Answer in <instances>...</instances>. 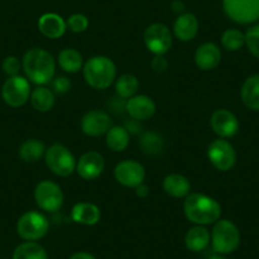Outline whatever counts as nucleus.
<instances>
[{
    "label": "nucleus",
    "mask_w": 259,
    "mask_h": 259,
    "mask_svg": "<svg viewBox=\"0 0 259 259\" xmlns=\"http://www.w3.org/2000/svg\"><path fill=\"white\" fill-rule=\"evenodd\" d=\"M22 68L32 83L45 85L55 78L56 61L49 51L33 47L24 54Z\"/></svg>",
    "instance_id": "1"
},
{
    "label": "nucleus",
    "mask_w": 259,
    "mask_h": 259,
    "mask_svg": "<svg viewBox=\"0 0 259 259\" xmlns=\"http://www.w3.org/2000/svg\"><path fill=\"white\" fill-rule=\"evenodd\" d=\"M183 208L187 219L196 225H210L220 220V203L206 194L189 193L184 201Z\"/></svg>",
    "instance_id": "2"
},
{
    "label": "nucleus",
    "mask_w": 259,
    "mask_h": 259,
    "mask_svg": "<svg viewBox=\"0 0 259 259\" xmlns=\"http://www.w3.org/2000/svg\"><path fill=\"white\" fill-rule=\"evenodd\" d=\"M83 75L92 88L99 91L107 89L116 79V65L107 56H93L84 64Z\"/></svg>",
    "instance_id": "3"
},
{
    "label": "nucleus",
    "mask_w": 259,
    "mask_h": 259,
    "mask_svg": "<svg viewBox=\"0 0 259 259\" xmlns=\"http://www.w3.org/2000/svg\"><path fill=\"white\" fill-rule=\"evenodd\" d=\"M211 244L215 253L223 255L233 253L240 244L239 229L230 220H218L211 233Z\"/></svg>",
    "instance_id": "4"
},
{
    "label": "nucleus",
    "mask_w": 259,
    "mask_h": 259,
    "mask_svg": "<svg viewBox=\"0 0 259 259\" xmlns=\"http://www.w3.org/2000/svg\"><path fill=\"white\" fill-rule=\"evenodd\" d=\"M45 163L50 170L59 177H69L76 169L73 153L61 144H54L45 154Z\"/></svg>",
    "instance_id": "5"
},
{
    "label": "nucleus",
    "mask_w": 259,
    "mask_h": 259,
    "mask_svg": "<svg viewBox=\"0 0 259 259\" xmlns=\"http://www.w3.org/2000/svg\"><path fill=\"white\" fill-rule=\"evenodd\" d=\"M50 224L46 216L37 211H28L19 218L17 233L27 241H36L49 233Z\"/></svg>",
    "instance_id": "6"
},
{
    "label": "nucleus",
    "mask_w": 259,
    "mask_h": 259,
    "mask_svg": "<svg viewBox=\"0 0 259 259\" xmlns=\"http://www.w3.org/2000/svg\"><path fill=\"white\" fill-rule=\"evenodd\" d=\"M226 16L240 24H249L259 19V0H223Z\"/></svg>",
    "instance_id": "7"
},
{
    "label": "nucleus",
    "mask_w": 259,
    "mask_h": 259,
    "mask_svg": "<svg viewBox=\"0 0 259 259\" xmlns=\"http://www.w3.org/2000/svg\"><path fill=\"white\" fill-rule=\"evenodd\" d=\"M34 200L41 210L56 212L64 202V194L59 184L52 181L39 182L34 189Z\"/></svg>",
    "instance_id": "8"
},
{
    "label": "nucleus",
    "mask_w": 259,
    "mask_h": 259,
    "mask_svg": "<svg viewBox=\"0 0 259 259\" xmlns=\"http://www.w3.org/2000/svg\"><path fill=\"white\" fill-rule=\"evenodd\" d=\"M2 96L4 102L11 107H21L31 97V85L24 76H9L3 84Z\"/></svg>",
    "instance_id": "9"
},
{
    "label": "nucleus",
    "mask_w": 259,
    "mask_h": 259,
    "mask_svg": "<svg viewBox=\"0 0 259 259\" xmlns=\"http://www.w3.org/2000/svg\"><path fill=\"white\" fill-rule=\"evenodd\" d=\"M208 160L218 170L228 171L235 165L236 154L234 146L225 139L212 141L207 150Z\"/></svg>",
    "instance_id": "10"
},
{
    "label": "nucleus",
    "mask_w": 259,
    "mask_h": 259,
    "mask_svg": "<svg viewBox=\"0 0 259 259\" xmlns=\"http://www.w3.org/2000/svg\"><path fill=\"white\" fill-rule=\"evenodd\" d=\"M144 42L154 55H165L170 50L173 37L170 29L163 23H154L146 28L144 33Z\"/></svg>",
    "instance_id": "11"
},
{
    "label": "nucleus",
    "mask_w": 259,
    "mask_h": 259,
    "mask_svg": "<svg viewBox=\"0 0 259 259\" xmlns=\"http://www.w3.org/2000/svg\"><path fill=\"white\" fill-rule=\"evenodd\" d=\"M114 178L123 187L136 188L141 183H144L145 168L139 161L127 159V160L121 161L116 165V168H114Z\"/></svg>",
    "instance_id": "12"
},
{
    "label": "nucleus",
    "mask_w": 259,
    "mask_h": 259,
    "mask_svg": "<svg viewBox=\"0 0 259 259\" xmlns=\"http://www.w3.org/2000/svg\"><path fill=\"white\" fill-rule=\"evenodd\" d=\"M81 130L85 135L97 138V136L106 135L112 127V121L108 114L99 109L87 112L80 122Z\"/></svg>",
    "instance_id": "13"
},
{
    "label": "nucleus",
    "mask_w": 259,
    "mask_h": 259,
    "mask_svg": "<svg viewBox=\"0 0 259 259\" xmlns=\"http://www.w3.org/2000/svg\"><path fill=\"white\" fill-rule=\"evenodd\" d=\"M211 128L221 139H229L236 135L239 131V121L233 112L228 109H218L210 119Z\"/></svg>",
    "instance_id": "14"
},
{
    "label": "nucleus",
    "mask_w": 259,
    "mask_h": 259,
    "mask_svg": "<svg viewBox=\"0 0 259 259\" xmlns=\"http://www.w3.org/2000/svg\"><path fill=\"white\" fill-rule=\"evenodd\" d=\"M104 165V158L101 154L97 151H88L80 156L76 163L75 170L84 181H93L103 173Z\"/></svg>",
    "instance_id": "15"
},
{
    "label": "nucleus",
    "mask_w": 259,
    "mask_h": 259,
    "mask_svg": "<svg viewBox=\"0 0 259 259\" xmlns=\"http://www.w3.org/2000/svg\"><path fill=\"white\" fill-rule=\"evenodd\" d=\"M156 106L153 99L145 94H138L131 98L127 99L126 102V112L130 117L138 121H144L155 113Z\"/></svg>",
    "instance_id": "16"
},
{
    "label": "nucleus",
    "mask_w": 259,
    "mask_h": 259,
    "mask_svg": "<svg viewBox=\"0 0 259 259\" xmlns=\"http://www.w3.org/2000/svg\"><path fill=\"white\" fill-rule=\"evenodd\" d=\"M221 50L212 42L201 45L194 55V61L198 68L203 71H210L218 68L221 61Z\"/></svg>",
    "instance_id": "17"
},
{
    "label": "nucleus",
    "mask_w": 259,
    "mask_h": 259,
    "mask_svg": "<svg viewBox=\"0 0 259 259\" xmlns=\"http://www.w3.org/2000/svg\"><path fill=\"white\" fill-rule=\"evenodd\" d=\"M66 28H68L66 22L59 14L46 13L44 16H41V18L38 19L39 32L45 37H47V38H60L61 36H64Z\"/></svg>",
    "instance_id": "18"
},
{
    "label": "nucleus",
    "mask_w": 259,
    "mask_h": 259,
    "mask_svg": "<svg viewBox=\"0 0 259 259\" xmlns=\"http://www.w3.org/2000/svg\"><path fill=\"white\" fill-rule=\"evenodd\" d=\"M174 34L179 41L188 42L196 37L198 32V21L192 13L179 14L173 27Z\"/></svg>",
    "instance_id": "19"
},
{
    "label": "nucleus",
    "mask_w": 259,
    "mask_h": 259,
    "mask_svg": "<svg viewBox=\"0 0 259 259\" xmlns=\"http://www.w3.org/2000/svg\"><path fill=\"white\" fill-rule=\"evenodd\" d=\"M71 219L81 225H96L101 220V210L91 202H79L71 208Z\"/></svg>",
    "instance_id": "20"
},
{
    "label": "nucleus",
    "mask_w": 259,
    "mask_h": 259,
    "mask_svg": "<svg viewBox=\"0 0 259 259\" xmlns=\"http://www.w3.org/2000/svg\"><path fill=\"white\" fill-rule=\"evenodd\" d=\"M210 231L202 225H196L189 229L186 234V239H184L187 249H189L191 251H196V253L205 250L208 244H210Z\"/></svg>",
    "instance_id": "21"
},
{
    "label": "nucleus",
    "mask_w": 259,
    "mask_h": 259,
    "mask_svg": "<svg viewBox=\"0 0 259 259\" xmlns=\"http://www.w3.org/2000/svg\"><path fill=\"white\" fill-rule=\"evenodd\" d=\"M163 188L166 194L174 198L187 197L191 193V183L182 174H169L163 182Z\"/></svg>",
    "instance_id": "22"
},
{
    "label": "nucleus",
    "mask_w": 259,
    "mask_h": 259,
    "mask_svg": "<svg viewBox=\"0 0 259 259\" xmlns=\"http://www.w3.org/2000/svg\"><path fill=\"white\" fill-rule=\"evenodd\" d=\"M241 101L253 111H259V74L251 75L241 87Z\"/></svg>",
    "instance_id": "23"
},
{
    "label": "nucleus",
    "mask_w": 259,
    "mask_h": 259,
    "mask_svg": "<svg viewBox=\"0 0 259 259\" xmlns=\"http://www.w3.org/2000/svg\"><path fill=\"white\" fill-rule=\"evenodd\" d=\"M60 68L66 73H78L79 70L83 69V56L75 49H64L60 51L59 57H57Z\"/></svg>",
    "instance_id": "24"
},
{
    "label": "nucleus",
    "mask_w": 259,
    "mask_h": 259,
    "mask_svg": "<svg viewBox=\"0 0 259 259\" xmlns=\"http://www.w3.org/2000/svg\"><path fill=\"white\" fill-rule=\"evenodd\" d=\"M106 144L112 151L121 153L126 150L130 144V133L124 127L113 126L106 134Z\"/></svg>",
    "instance_id": "25"
},
{
    "label": "nucleus",
    "mask_w": 259,
    "mask_h": 259,
    "mask_svg": "<svg viewBox=\"0 0 259 259\" xmlns=\"http://www.w3.org/2000/svg\"><path fill=\"white\" fill-rule=\"evenodd\" d=\"M31 104L36 111L49 112L51 111L55 104V93L51 89L44 85H39L31 92Z\"/></svg>",
    "instance_id": "26"
},
{
    "label": "nucleus",
    "mask_w": 259,
    "mask_h": 259,
    "mask_svg": "<svg viewBox=\"0 0 259 259\" xmlns=\"http://www.w3.org/2000/svg\"><path fill=\"white\" fill-rule=\"evenodd\" d=\"M46 146L41 140L31 139V140L24 141L19 148V156L26 163H36L37 160L45 156L46 154Z\"/></svg>",
    "instance_id": "27"
},
{
    "label": "nucleus",
    "mask_w": 259,
    "mask_h": 259,
    "mask_svg": "<svg viewBox=\"0 0 259 259\" xmlns=\"http://www.w3.org/2000/svg\"><path fill=\"white\" fill-rule=\"evenodd\" d=\"M13 259H49V256L41 244L36 241H26L17 246Z\"/></svg>",
    "instance_id": "28"
},
{
    "label": "nucleus",
    "mask_w": 259,
    "mask_h": 259,
    "mask_svg": "<svg viewBox=\"0 0 259 259\" xmlns=\"http://www.w3.org/2000/svg\"><path fill=\"white\" fill-rule=\"evenodd\" d=\"M139 87H140V83H139L138 78L135 75L123 74L116 80V93L119 98L128 99L131 97L136 96Z\"/></svg>",
    "instance_id": "29"
},
{
    "label": "nucleus",
    "mask_w": 259,
    "mask_h": 259,
    "mask_svg": "<svg viewBox=\"0 0 259 259\" xmlns=\"http://www.w3.org/2000/svg\"><path fill=\"white\" fill-rule=\"evenodd\" d=\"M139 144H140L144 153L149 154V155H158L164 150L163 138L156 133L143 134Z\"/></svg>",
    "instance_id": "30"
},
{
    "label": "nucleus",
    "mask_w": 259,
    "mask_h": 259,
    "mask_svg": "<svg viewBox=\"0 0 259 259\" xmlns=\"http://www.w3.org/2000/svg\"><path fill=\"white\" fill-rule=\"evenodd\" d=\"M221 44L228 51H238L245 45V34L239 29H226L221 37Z\"/></svg>",
    "instance_id": "31"
},
{
    "label": "nucleus",
    "mask_w": 259,
    "mask_h": 259,
    "mask_svg": "<svg viewBox=\"0 0 259 259\" xmlns=\"http://www.w3.org/2000/svg\"><path fill=\"white\" fill-rule=\"evenodd\" d=\"M245 45L253 56L259 59V24L250 27L245 33Z\"/></svg>",
    "instance_id": "32"
},
{
    "label": "nucleus",
    "mask_w": 259,
    "mask_h": 259,
    "mask_svg": "<svg viewBox=\"0 0 259 259\" xmlns=\"http://www.w3.org/2000/svg\"><path fill=\"white\" fill-rule=\"evenodd\" d=\"M66 26L74 33H81L85 31L89 26V21L84 14H73L66 21Z\"/></svg>",
    "instance_id": "33"
},
{
    "label": "nucleus",
    "mask_w": 259,
    "mask_h": 259,
    "mask_svg": "<svg viewBox=\"0 0 259 259\" xmlns=\"http://www.w3.org/2000/svg\"><path fill=\"white\" fill-rule=\"evenodd\" d=\"M2 68H3V71L7 74V75L16 76V75H18V73L21 71L22 64H21V61L18 60V57L8 56L4 59Z\"/></svg>",
    "instance_id": "34"
},
{
    "label": "nucleus",
    "mask_w": 259,
    "mask_h": 259,
    "mask_svg": "<svg viewBox=\"0 0 259 259\" xmlns=\"http://www.w3.org/2000/svg\"><path fill=\"white\" fill-rule=\"evenodd\" d=\"M52 92L57 94H64L70 91L71 81L66 76H56L51 80Z\"/></svg>",
    "instance_id": "35"
},
{
    "label": "nucleus",
    "mask_w": 259,
    "mask_h": 259,
    "mask_svg": "<svg viewBox=\"0 0 259 259\" xmlns=\"http://www.w3.org/2000/svg\"><path fill=\"white\" fill-rule=\"evenodd\" d=\"M151 68L156 73H164L168 69V60L164 57V55H155L151 61Z\"/></svg>",
    "instance_id": "36"
},
{
    "label": "nucleus",
    "mask_w": 259,
    "mask_h": 259,
    "mask_svg": "<svg viewBox=\"0 0 259 259\" xmlns=\"http://www.w3.org/2000/svg\"><path fill=\"white\" fill-rule=\"evenodd\" d=\"M140 121H138V119H130V121L126 122V127L124 128L128 131L130 134H138L140 133V123H139Z\"/></svg>",
    "instance_id": "37"
},
{
    "label": "nucleus",
    "mask_w": 259,
    "mask_h": 259,
    "mask_svg": "<svg viewBox=\"0 0 259 259\" xmlns=\"http://www.w3.org/2000/svg\"><path fill=\"white\" fill-rule=\"evenodd\" d=\"M135 193L138 197L140 198H146L149 196V193H150V191H149V187L146 186V184L141 183L140 186H138L135 188Z\"/></svg>",
    "instance_id": "38"
},
{
    "label": "nucleus",
    "mask_w": 259,
    "mask_h": 259,
    "mask_svg": "<svg viewBox=\"0 0 259 259\" xmlns=\"http://www.w3.org/2000/svg\"><path fill=\"white\" fill-rule=\"evenodd\" d=\"M69 259H96V256L87 251H78V253H74Z\"/></svg>",
    "instance_id": "39"
},
{
    "label": "nucleus",
    "mask_w": 259,
    "mask_h": 259,
    "mask_svg": "<svg viewBox=\"0 0 259 259\" xmlns=\"http://www.w3.org/2000/svg\"><path fill=\"white\" fill-rule=\"evenodd\" d=\"M171 8H173V11L176 12V13L181 14L182 12L184 11L183 2H181V0H176V2H173V4H171Z\"/></svg>",
    "instance_id": "40"
},
{
    "label": "nucleus",
    "mask_w": 259,
    "mask_h": 259,
    "mask_svg": "<svg viewBox=\"0 0 259 259\" xmlns=\"http://www.w3.org/2000/svg\"><path fill=\"white\" fill-rule=\"evenodd\" d=\"M208 259H226V258L223 255V254L215 253V254H212V255H210V258Z\"/></svg>",
    "instance_id": "41"
}]
</instances>
